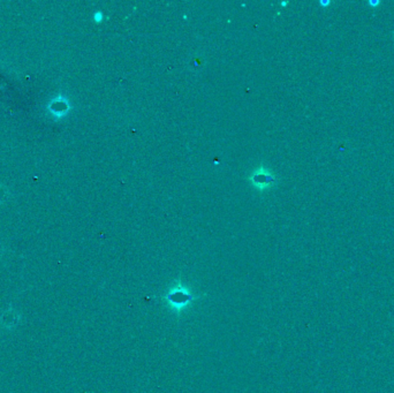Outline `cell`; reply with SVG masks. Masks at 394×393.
<instances>
[{
  "instance_id": "6da1fadb",
  "label": "cell",
  "mask_w": 394,
  "mask_h": 393,
  "mask_svg": "<svg viewBox=\"0 0 394 393\" xmlns=\"http://www.w3.org/2000/svg\"><path fill=\"white\" fill-rule=\"evenodd\" d=\"M250 180L256 188L263 191V189L269 188L273 183L274 175L270 172L269 170H267L263 166H259L253 174H251Z\"/></svg>"
},
{
  "instance_id": "7a4b0ae2",
  "label": "cell",
  "mask_w": 394,
  "mask_h": 393,
  "mask_svg": "<svg viewBox=\"0 0 394 393\" xmlns=\"http://www.w3.org/2000/svg\"><path fill=\"white\" fill-rule=\"evenodd\" d=\"M167 301L171 307L175 308L177 310H180L181 308L186 307L189 302L192 301V295L189 291L179 287L177 290H173L168 293Z\"/></svg>"
},
{
  "instance_id": "3957f363",
  "label": "cell",
  "mask_w": 394,
  "mask_h": 393,
  "mask_svg": "<svg viewBox=\"0 0 394 393\" xmlns=\"http://www.w3.org/2000/svg\"><path fill=\"white\" fill-rule=\"evenodd\" d=\"M102 17H103V14H102L101 12H98V13L96 14V15H95V20L101 21V20H102Z\"/></svg>"
},
{
  "instance_id": "277c9868",
  "label": "cell",
  "mask_w": 394,
  "mask_h": 393,
  "mask_svg": "<svg viewBox=\"0 0 394 393\" xmlns=\"http://www.w3.org/2000/svg\"><path fill=\"white\" fill-rule=\"evenodd\" d=\"M369 4L371 5V6H378L379 2H372V0H371V2H369Z\"/></svg>"
},
{
  "instance_id": "5b68a950",
  "label": "cell",
  "mask_w": 394,
  "mask_h": 393,
  "mask_svg": "<svg viewBox=\"0 0 394 393\" xmlns=\"http://www.w3.org/2000/svg\"><path fill=\"white\" fill-rule=\"evenodd\" d=\"M330 2H321V5H323V6H326V5H329Z\"/></svg>"
}]
</instances>
